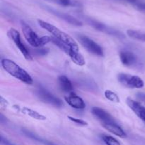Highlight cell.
<instances>
[{
  "instance_id": "obj_26",
  "label": "cell",
  "mask_w": 145,
  "mask_h": 145,
  "mask_svg": "<svg viewBox=\"0 0 145 145\" xmlns=\"http://www.w3.org/2000/svg\"><path fill=\"white\" fill-rule=\"evenodd\" d=\"M137 98L140 100H141L145 101V93L139 92V93H137Z\"/></svg>"
},
{
  "instance_id": "obj_8",
  "label": "cell",
  "mask_w": 145,
  "mask_h": 145,
  "mask_svg": "<svg viewBox=\"0 0 145 145\" xmlns=\"http://www.w3.org/2000/svg\"><path fill=\"white\" fill-rule=\"evenodd\" d=\"M8 36L10 37V38L14 41L15 45L17 46V48L19 49L20 51H21V53H22V55H24L25 59H26L27 61H32L33 58L31 53L29 52L28 48L25 46V45H24L22 43V41H21L20 33L18 32L16 29H15V28H11L8 30Z\"/></svg>"
},
{
  "instance_id": "obj_2",
  "label": "cell",
  "mask_w": 145,
  "mask_h": 145,
  "mask_svg": "<svg viewBox=\"0 0 145 145\" xmlns=\"http://www.w3.org/2000/svg\"><path fill=\"white\" fill-rule=\"evenodd\" d=\"M37 21H38V25L42 28L50 33L52 35V36L55 37V38H57L59 41L63 42L64 44L68 45L71 48H73V49L76 50V51H79V46L77 45V43L69 34H66L65 32L59 29L55 26L52 25V24H50V23L47 22V21H43V20L38 19Z\"/></svg>"
},
{
  "instance_id": "obj_7",
  "label": "cell",
  "mask_w": 145,
  "mask_h": 145,
  "mask_svg": "<svg viewBox=\"0 0 145 145\" xmlns=\"http://www.w3.org/2000/svg\"><path fill=\"white\" fill-rule=\"evenodd\" d=\"M77 38L82 46L86 48V51L97 56H103L104 53H103V48L91 38L83 34L77 35Z\"/></svg>"
},
{
  "instance_id": "obj_6",
  "label": "cell",
  "mask_w": 145,
  "mask_h": 145,
  "mask_svg": "<svg viewBox=\"0 0 145 145\" xmlns=\"http://www.w3.org/2000/svg\"><path fill=\"white\" fill-rule=\"evenodd\" d=\"M35 95L38 97L40 100L42 102L52 105L56 107H61L63 106V102L62 100L59 99L57 97L55 96L50 91L44 88L43 87H38L35 90Z\"/></svg>"
},
{
  "instance_id": "obj_17",
  "label": "cell",
  "mask_w": 145,
  "mask_h": 145,
  "mask_svg": "<svg viewBox=\"0 0 145 145\" xmlns=\"http://www.w3.org/2000/svg\"><path fill=\"white\" fill-rule=\"evenodd\" d=\"M21 111L22 113L25 114V115H28V116L31 117L33 118V119H38V120H45L46 119V117L41 115L39 112L33 110V109H30V108L24 107L21 108Z\"/></svg>"
},
{
  "instance_id": "obj_21",
  "label": "cell",
  "mask_w": 145,
  "mask_h": 145,
  "mask_svg": "<svg viewBox=\"0 0 145 145\" xmlns=\"http://www.w3.org/2000/svg\"><path fill=\"white\" fill-rule=\"evenodd\" d=\"M104 95L106 99L109 100L111 102H116V103L120 102V98H119L118 95L116 92H113V91L110 90H106L104 92Z\"/></svg>"
},
{
  "instance_id": "obj_20",
  "label": "cell",
  "mask_w": 145,
  "mask_h": 145,
  "mask_svg": "<svg viewBox=\"0 0 145 145\" xmlns=\"http://www.w3.org/2000/svg\"><path fill=\"white\" fill-rule=\"evenodd\" d=\"M101 139L106 145H120V143L118 139L110 135L103 134L101 136Z\"/></svg>"
},
{
  "instance_id": "obj_14",
  "label": "cell",
  "mask_w": 145,
  "mask_h": 145,
  "mask_svg": "<svg viewBox=\"0 0 145 145\" xmlns=\"http://www.w3.org/2000/svg\"><path fill=\"white\" fill-rule=\"evenodd\" d=\"M65 100L69 106L75 108V109H84L85 107H86V105H85V102L83 100V99L79 96H78V95H76L75 93H73V92H72L70 95L65 97Z\"/></svg>"
},
{
  "instance_id": "obj_11",
  "label": "cell",
  "mask_w": 145,
  "mask_h": 145,
  "mask_svg": "<svg viewBox=\"0 0 145 145\" xmlns=\"http://www.w3.org/2000/svg\"><path fill=\"white\" fill-rule=\"evenodd\" d=\"M91 113L95 117L97 118L101 122V124L116 122V119L110 114H109L107 111L102 108L94 107L91 109Z\"/></svg>"
},
{
  "instance_id": "obj_5",
  "label": "cell",
  "mask_w": 145,
  "mask_h": 145,
  "mask_svg": "<svg viewBox=\"0 0 145 145\" xmlns=\"http://www.w3.org/2000/svg\"><path fill=\"white\" fill-rule=\"evenodd\" d=\"M118 80L123 86L131 89H140L144 85L143 80L137 75H130L126 73H119Z\"/></svg>"
},
{
  "instance_id": "obj_13",
  "label": "cell",
  "mask_w": 145,
  "mask_h": 145,
  "mask_svg": "<svg viewBox=\"0 0 145 145\" xmlns=\"http://www.w3.org/2000/svg\"><path fill=\"white\" fill-rule=\"evenodd\" d=\"M127 105L141 119L145 122V107L142 105L140 102L134 100L132 98H127L126 100Z\"/></svg>"
},
{
  "instance_id": "obj_10",
  "label": "cell",
  "mask_w": 145,
  "mask_h": 145,
  "mask_svg": "<svg viewBox=\"0 0 145 145\" xmlns=\"http://www.w3.org/2000/svg\"><path fill=\"white\" fill-rule=\"evenodd\" d=\"M120 61L125 66L133 68L137 66L139 62L137 56L133 52L129 51H121L119 53Z\"/></svg>"
},
{
  "instance_id": "obj_23",
  "label": "cell",
  "mask_w": 145,
  "mask_h": 145,
  "mask_svg": "<svg viewBox=\"0 0 145 145\" xmlns=\"http://www.w3.org/2000/svg\"><path fill=\"white\" fill-rule=\"evenodd\" d=\"M130 4H133L136 9L140 11H145V2L141 0H128Z\"/></svg>"
},
{
  "instance_id": "obj_25",
  "label": "cell",
  "mask_w": 145,
  "mask_h": 145,
  "mask_svg": "<svg viewBox=\"0 0 145 145\" xmlns=\"http://www.w3.org/2000/svg\"><path fill=\"white\" fill-rule=\"evenodd\" d=\"M48 53V49L46 48H41V49H37L36 50V53L38 55H47Z\"/></svg>"
},
{
  "instance_id": "obj_16",
  "label": "cell",
  "mask_w": 145,
  "mask_h": 145,
  "mask_svg": "<svg viewBox=\"0 0 145 145\" xmlns=\"http://www.w3.org/2000/svg\"><path fill=\"white\" fill-rule=\"evenodd\" d=\"M58 82L62 90L69 92L73 90V85L70 80L65 75H60L58 78Z\"/></svg>"
},
{
  "instance_id": "obj_9",
  "label": "cell",
  "mask_w": 145,
  "mask_h": 145,
  "mask_svg": "<svg viewBox=\"0 0 145 145\" xmlns=\"http://www.w3.org/2000/svg\"><path fill=\"white\" fill-rule=\"evenodd\" d=\"M86 20L89 25L91 26L93 28H94L97 31L105 33V34H108V35L113 36L117 37V38H124V34L120 32V31L115 29V28L108 26L106 24H103V23L100 22V21H96V20L92 19V18H86Z\"/></svg>"
},
{
  "instance_id": "obj_24",
  "label": "cell",
  "mask_w": 145,
  "mask_h": 145,
  "mask_svg": "<svg viewBox=\"0 0 145 145\" xmlns=\"http://www.w3.org/2000/svg\"><path fill=\"white\" fill-rule=\"evenodd\" d=\"M67 118L69 119V120H71L72 122H74L75 124L79 125V126L84 127V126H87V125H88L87 122H86V121L83 120V119H79V118L73 117H71V116H68Z\"/></svg>"
},
{
  "instance_id": "obj_3",
  "label": "cell",
  "mask_w": 145,
  "mask_h": 145,
  "mask_svg": "<svg viewBox=\"0 0 145 145\" xmlns=\"http://www.w3.org/2000/svg\"><path fill=\"white\" fill-rule=\"evenodd\" d=\"M21 28H22L23 34L26 39L27 42L34 48L42 47L48 43L51 42L50 36H48L42 37L38 36L36 33L32 29V28L24 21L21 22Z\"/></svg>"
},
{
  "instance_id": "obj_1",
  "label": "cell",
  "mask_w": 145,
  "mask_h": 145,
  "mask_svg": "<svg viewBox=\"0 0 145 145\" xmlns=\"http://www.w3.org/2000/svg\"><path fill=\"white\" fill-rule=\"evenodd\" d=\"M1 64L4 71L21 82L28 85H32L33 82L32 77L30 74L14 61L8 58H4L1 60Z\"/></svg>"
},
{
  "instance_id": "obj_19",
  "label": "cell",
  "mask_w": 145,
  "mask_h": 145,
  "mask_svg": "<svg viewBox=\"0 0 145 145\" xmlns=\"http://www.w3.org/2000/svg\"><path fill=\"white\" fill-rule=\"evenodd\" d=\"M126 33H127V35L130 38L145 42V34L144 33L133 29H128L126 31Z\"/></svg>"
},
{
  "instance_id": "obj_15",
  "label": "cell",
  "mask_w": 145,
  "mask_h": 145,
  "mask_svg": "<svg viewBox=\"0 0 145 145\" xmlns=\"http://www.w3.org/2000/svg\"><path fill=\"white\" fill-rule=\"evenodd\" d=\"M101 125L102 126H103L105 129H107L108 132L113 134L114 135L119 136V137L125 138L126 136H127V134H126L125 131L123 129V128H122L120 125H118V123L116 122L103 123L101 124Z\"/></svg>"
},
{
  "instance_id": "obj_4",
  "label": "cell",
  "mask_w": 145,
  "mask_h": 145,
  "mask_svg": "<svg viewBox=\"0 0 145 145\" xmlns=\"http://www.w3.org/2000/svg\"><path fill=\"white\" fill-rule=\"evenodd\" d=\"M51 42L53 44H55V45H57L58 48H60L65 53L67 54L69 56V58H71V60L75 64L79 65V66H83V65H85L86 61H85L84 58L82 54L79 53V51H76V50L73 49L70 46L64 44L63 42L59 41V40H57L53 36L51 37Z\"/></svg>"
},
{
  "instance_id": "obj_18",
  "label": "cell",
  "mask_w": 145,
  "mask_h": 145,
  "mask_svg": "<svg viewBox=\"0 0 145 145\" xmlns=\"http://www.w3.org/2000/svg\"><path fill=\"white\" fill-rule=\"evenodd\" d=\"M22 132L25 135V136H28L29 138L34 139V140H35V141H38V142L43 144L44 145H56V144H55L54 143H52V142H50V141H48V140H46V139H42V138L40 137V136H38V135L35 134H33V132H30V131L27 130V129H22Z\"/></svg>"
},
{
  "instance_id": "obj_22",
  "label": "cell",
  "mask_w": 145,
  "mask_h": 145,
  "mask_svg": "<svg viewBox=\"0 0 145 145\" xmlns=\"http://www.w3.org/2000/svg\"><path fill=\"white\" fill-rule=\"evenodd\" d=\"M57 3L64 7H79L80 4L76 0H55Z\"/></svg>"
},
{
  "instance_id": "obj_12",
  "label": "cell",
  "mask_w": 145,
  "mask_h": 145,
  "mask_svg": "<svg viewBox=\"0 0 145 145\" xmlns=\"http://www.w3.org/2000/svg\"><path fill=\"white\" fill-rule=\"evenodd\" d=\"M48 11H49L50 12L52 13V14L55 15L56 16L59 17V18L64 20V21H66V22L69 23L71 25L75 26H83V24H82V21H79V19H77V18H75V17L69 15V14H66V13L61 12V11H57V10L53 9L48 8Z\"/></svg>"
}]
</instances>
